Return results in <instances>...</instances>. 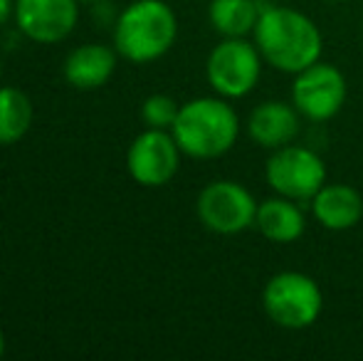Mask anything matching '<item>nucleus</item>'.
I'll use <instances>...</instances> for the list:
<instances>
[{"mask_svg": "<svg viewBox=\"0 0 363 361\" xmlns=\"http://www.w3.org/2000/svg\"><path fill=\"white\" fill-rule=\"evenodd\" d=\"M178 109H181V104H178L173 96L151 94V96H146L144 104H141V119H144V124L148 129L171 131L173 121H176V116H178Z\"/></svg>", "mask_w": 363, "mask_h": 361, "instance_id": "nucleus-17", "label": "nucleus"}, {"mask_svg": "<svg viewBox=\"0 0 363 361\" xmlns=\"http://www.w3.org/2000/svg\"><path fill=\"white\" fill-rule=\"evenodd\" d=\"M0 74H3V62H0Z\"/></svg>", "mask_w": 363, "mask_h": 361, "instance_id": "nucleus-22", "label": "nucleus"}, {"mask_svg": "<svg viewBox=\"0 0 363 361\" xmlns=\"http://www.w3.org/2000/svg\"><path fill=\"white\" fill-rule=\"evenodd\" d=\"M181 154V146L171 131L146 126V131H141L126 151V169L139 186L161 188L178 174Z\"/></svg>", "mask_w": 363, "mask_h": 361, "instance_id": "nucleus-9", "label": "nucleus"}, {"mask_svg": "<svg viewBox=\"0 0 363 361\" xmlns=\"http://www.w3.org/2000/svg\"><path fill=\"white\" fill-rule=\"evenodd\" d=\"M255 228L264 240L274 243V245H289L304 235L306 216L301 211V203L274 193L272 198L257 203Z\"/></svg>", "mask_w": 363, "mask_h": 361, "instance_id": "nucleus-13", "label": "nucleus"}, {"mask_svg": "<svg viewBox=\"0 0 363 361\" xmlns=\"http://www.w3.org/2000/svg\"><path fill=\"white\" fill-rule=\"evenodd\" d=\"M326 3H349V0H326Z\"/></svg>", "mask_w": 363, "mask_h": 361, "instance_id": "nucleus-20", "label": "nucleus"}, {"mask_svg": "<svg viewBox=\"0 0 363 361\" xmlns=\"http://www.w3.org/2000/svg\"><path fill=\"white\" fill-rule=\"evenodd\" d=\"M264 181L277 196L291 198L296 203H309L326 183V164L309 146H279L264 164Z\"/></svg>", "mask_w": 363, "mask_h": 361, "instance_id": "nucleus-6", "label": "nucleus"}, {"mask_svg": "<svg viewBox=\"0 0 363 361\" xmlns=\"http://www.w3.org/2000/svg\"><path fill=\"white\" fill-rule=\"evenodd\" d=\"M252 43L264 65L277 72L296 74L321 60L324 35L301 10L289 5H264L252 30Z\"/></svg>", "mask_w": 363, "mask_h": 361, "instance_id": "nucleus-1", "label": "nucleus"}, {"mask_svg": "<svg viewBox=\"0 0 363 361\" xmlns=\"http://www.w3.org/2000/svg\"><path fill=\"white\" fill-rule=\"evenodd\" d=\"M255 196L238 181L220 179L213 181L198 193L196 213L203 228L216 235H238V233L255 228L257 216Z\"/></svg>", "mask_w": 363, "mask_h": 361, "instance_id": "nucleus-7", "label": "nucleus"}, {"mask_svg": "<svg viewBox=\"0 0 363 361\" xmlns=\"http://www.w3.org/2000/svg\"><path fill=\"white\" fill-rule=\"evenodd\" d=\"M309 211L331 233L351 231L363 218V196L351 183H324L309 201Z\"/></svg>", "mask_w": 363, "mask_h": 361, "instance_id": "nucleus-12", "label": "nucleus"}, {"mask_svg": "<svg viewBox=\"0 0 363 361\" xmlns=\"http://www.w3.org/2000/svg\"><path fill=\"white\" fill-rule=\"evenodd\" d=\"M262 65V55L247 38H223L208 55L206 77L216 94L242 99L259 84Z\"/></svg>", "mask_w": 363, "mask_h": 361, "instance_id": "nucleus-5", "label": "nucleus"}, {"mask_svg": "<svg viewBox=\"0 0 363 361\" xmlns=\"http://www.w3.org/2000/svg\"><path fill=\"white\" fill-rule=\"evenodd\" d=\"M33 101L25 91L0 87V144H15L30 131L33 124Z\"/></svg>", "mask_w": 363, "mask_h": 361, "instance_id": "nucleus-16", "label": "nucleus"}, {"mask_svg": "<svg viewBox=\"0 0 363 361\" xmlns=\"http://www.w3.org/2000/svg\"><path fill=\"white\" fill-rule=\"evenodd\" d=\"M171 134L191 159H220L240 136V116L225 96H196L178 109Z\"/></svg>", "mask_w": 363, "mask_h": 361, "instance_id": "nucleus-2", "label": "nucleus"}, {"mask_svg": "<svg viewBox=\"0 0 363 361\" xmlns=\"http://www.w3.org/2000/svg\"><path fill=\"white\" fill-rule=\"evenodd\" d=\"M116 55L106 45H82L65 60V79L74 89H99L116 70Z\"/></svg>", "mask_w": 363, "mask_h": 361, "instance_id": "nucleus-14", "label": "nucleus"}, {"mask_svg": "<svg viewBox=\"0 0 363 361\" xmlns=\"http://www.w3.org/2000/svg\"><path fill=\"white\" fill-rule=\"evenodd\" d=\"M15 15V3L13 0H0V25H5Z\"/></svg>", "mask_w": 363, "mask_h": 361, "instance_id": "nucleus-18", "label": "nucleus"}, {"mask_svg": "<svg viewBox=\"0 0 363 361\" xmlns=\"http://www.w3.org/2000/svg\"><path fill=\"white\" fill-rule=\"evenodd\" d=\"M346 91H349V84H346L344 72L336 65L319 60L294 74L289 101L306 121L321 124L339 114L346 101Z\"/></svg>", "mask_w": 363, "mask_h": 361, "instance_id": "nucleus-8", "label": "nucleus"}, {"mask_svg": "<svg viewBox=\"0 0 363 361\" xmlns=\"http://www.w3.org/2000/svg\"><path fill=\"white\" fill-rule=\"evenodd\" d=\"M5 354V337H3V329H0V357Z\"/></svg>", "mask_w": 363, "mask_h": 361, "instance_id": "nucleus-19", "label": "nucleus"}, {"mask_svg": "<svg viewBox=\"0 0 363 361\" xmlns=\"http://www.w3.org/2000/svg\"><path fill=\"white\" fill-rule=\"evenodd\" d=\"M361 30H363V20H361Z\"/></svg>", "mask_w": 363, "mask_h": 361, "instance_id": "nucleus-23", "label": "nucleus"}, {"mask_svg": "<svg viewBox=\"0 0 363 361\" xmlns=\"http://www.w3.org/2000/svg\"><path fill=\"white\" fill-rule=\"evenodd\" d=\"M304 116L296 111L291 101L267 99L257 104L247 116V136L259 149H279V146L294 144L301 131Z\"/></svg>", "mask_w": 363, "mask_h": 361, "instance_id": "nucleus-11", "label": "nucleus"}, {"mask_svg": "<svg viewBox=\"0 0 363 361\" xmlns=\"http://www.w3.org/2000/svg\"><path fill=\"white\" fill-rule=\"evenodd\" d=\"M79 3H99V0H79Z\"/></svg>", "mask_w": 363, "mask_h": 361, "instance_id": "nucleus-21", "label": "nucleus"}, {"mask_svg": "<svg viewBox=\"0 0 363 361\" xmlns=\"http://www.w3.org/2000/svg\"><path fill=\"white\" fill-rule=\"evenodd\" d=\"M262 13L257 0H211L208 20L220 38H247Z\"/></svg>", "mask_w": 363, "mask_h": 361, "instance_id": "nucleus-15", "label": "nucleus"}, {"mask_svg": "<svg viewBox=\"0 0 363 361\" xmlns=\"http://www.w3.org/2000/svg\"><path fill=\"white\" fill-rule=\"evenodd\" d=\"M79 20V0H15V25L40 45L62 43Z\"/></svg>", "mask_w": 363, "mask_h": 361, "instance_id": "nucleus-10", "label": "nucleus"}, {"mask_svg": "<svg viewBox=\"0 0 363 361\" xmlns=\"http://www.w3.org/2000/svg\"><path fill=\"white\" fill-rule=\"evenodd\" d=\"M178 38V18L166 0H134L114 25V50L134 65L163 57Z\"/></svg>", "mask_w": 363, "mask_h": 361, "instance_id": "nucleus-3", "label": "nucleus"}, {"mask_svg": "<svg viewBox=\"0 0 363 361\" xmlns=\"http://www.w3.org/2000/svg\"><path fill=\"white\" fill-rule=\"evenodd\" d=\"M262 309L272 324L289 332L309 329L324 312V292L311 274L282 270L264 282Z\"/></svg>", "mask_w": 363, "mask_h": 361, "instance_id": "nucleus-4", "label": "nucleus"}]
</instances>
